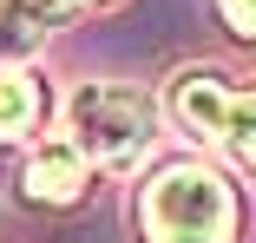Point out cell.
I'll use <instances>...</instances> for the list:
<instances>
[{
    "label": "cell",
    "mask_w": 256,
    "mask_h": 243,
    "mask_svg": "<svg viewBox=\"0 0 256 243\" xmlns=\"http://www.w3.org/2000/svg\"><path fill=\"white\" fill-rule=\"evenodd\" d=\"M138 224L151 243H230L236 190L204 164H164L138 198Z\"/></svg>",
    "instance_id": "cell-1"
},
{
    "label": "cell",
    "mask_w": 256,
    "mask_h": 243,
    "mask_svg": "<svg viewBox=\"0 0 256 243\" xmlns=\"http://www.w3.org/2000/svg\"><path fill=\"white\" fill-rule=\"evenodd\" d=\"M66 138L86 152V164H132L151 144V99L112 79H86L66 99Z\"/></svg>",
    "instance_id": "cell-2"
},
{
    "label": "cell",
    "mask_w": 256,
    "mask_h": 243,
    "mask_svg": "<svg viewBox=\"0 0 256 243\" xmlns=\"http://www.w3.org/2000/svg\"><path fill=\"white\" fill-rule=\"evenodd\" d=\"M171 118L190 138L230 152L236 164H256V92L224 86V72H204V66L178 72L171 79Z\"/></svg>",
    "instance_id": "cell-3"
},
{
    "label": "cell",
    "mask_w": 256,
    "mask_h": 243,
    "mask_svg": "<svg viewBox=\"0 0 256 243\" xmlns=\"http://www.w3.org/2000/svg\"><path fill=\"white\" fill-rule=\"evenodd\" d=\"M20 190L33 204H72L79 190H86V152L72 138H53V144H40V152L26 158V178Z\"/></svg>",
    "instance_id": "cell-4"
},
{
    "label": "cell",
    "mask_w": 256,
    "mask_h": 243,
    "mask_svg": "<svg viewBox=\"0 0 256 243\" xmlns=\"http://www.w3.org/2000/svg\"><path fill=\"white\" fill-rule=\"evenodd\" d=\"M79 7H92V0H0V53L40 40L53 20H66V14H79Z\"/></svg>",
    "instance_id": "cell-5"
},
{
    "label": "cell",
    "mask_w": 256,
    "mask_h": 243,
    "mask_svg": "<svg viewBox=\"0 0 256 243\" xmlns=\"http://www.w3.org/2000/svg\"><path fill=\"white\" fill-rule=\"evenodd\" d=\"M40 118V86L26 66H0V138H26Z\"/></svg>",
    "instance_id": "cell-6"
},
{
    "label": "cell",
    "mask_w": 256,
    "mask_h": 243,
    "mask_svg": "<svg viewBox=\"0 0 256 243\" xmlns=\"http://www.w3.org/2000/svg\"><path fill=\"white\" fill-rule=\"evenodd\" d=\"M217 14L230 20L236 40H256V0H217Z\"/></svg>",
    "instance_id": "cell-7"
}]
</instances>
